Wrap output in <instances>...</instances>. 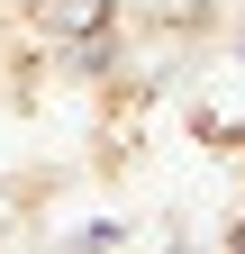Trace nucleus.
<instances>
[{
  "label": "nucleus",
  "mask_w": 245,
  "mask_h": 254,
  "mask_svg": "<svg viewBox=\"0 0 245 254\" xmlns=\"http://www.w3.org/2000/svg\"><path fill=\"white\" fill-rule=\"evenodd\" d=\"M46 18L64 27V37H100V18H109V0H46Z\"/></svg>",
  "instance_id": "f257e3e1"
},
{
  "label": "nucleus",
  "mask_w": 245,
  "mask_h": 254,
  "mask_svg": "<svg viewBox=\"0 0 245 254\" xmlns=\"http://www.w3.org/2000/svg\"><path fill=\"white\" fill-rule=\"evenodd\" d=\"M136 9L155 18V27H200V18H209V0H136Z\"/></svg>",
  "instance_id": "f03ea898"
}]
</instances>
